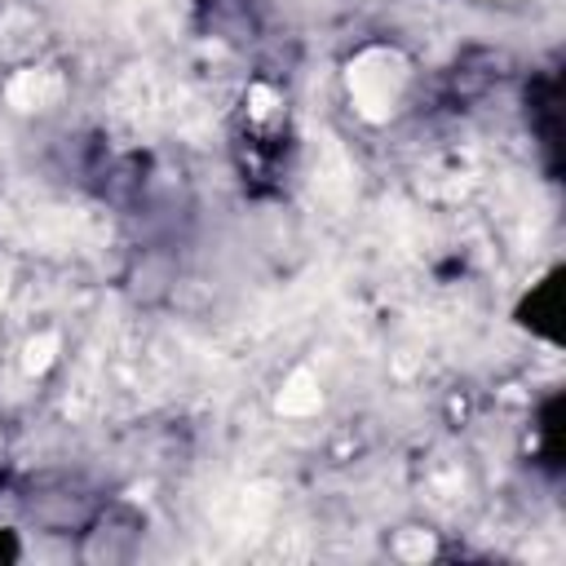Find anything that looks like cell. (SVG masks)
<instances>
[{"mask_svg":"<svg viewBox=\"0 0 566 566\" xmlns=\"http://www.w3.org/2000/svg\"><path fill=\"white\" fill-rule=\"evenodd\" d=\"M340 88H345L349 111L363 124L389 128L394 119H402V111L416 93V66L398 44H363L345 57Z\"/></svg>","mask_w":566,"mask_h":566,"instance_id":"1","label":"cell"},{"mask_svg":"<svg viewBox=\"0 0 566 566\" xmlns=\"http://www.w3.org/2000/svg\"><path fill=\"white\" fill-rule=\"evenodd\" d=\"M274 411L279 416H287V420H310V416H318L323 411V380H318V371L314 367H292L283 380H279V389H274Z\"/></svg>","mask_w":566,"mask_h":566,"instance_id":"2","label":"cell"},{"mask_svg":"<svg viewBox=\"0 0 566 566\" xmlns=\"http://www.w3.org/2000/svg\"><path fill=\"white\" fill-rule=\"evenodd\" d=\"M53 358H57V332H40L22 345V371L27 376H44L53 367Z\"/></svg>","mask_w":566,"mask_h":566,"instance_id":"3","label":"cell"},{"mask_svg":"<svg viewBox=\"0 0 566 566\" xmlns=\"http://www.w3.org/2000/svg\"><path fill=\"white\" fill-rule=\"evenodd\" d=\"M13 557H22V539L13 526H0V562H13Z\"/></svg>","mask_w":566,"mask_h":566,"instance_id":"4","label":"cell"}]
</instances>
